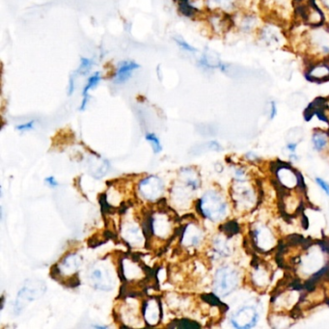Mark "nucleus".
<instances>
[{
  "label": "nucleus",
  "instance_id": "obj_7",
  "mask_svg": "<svg viewBox=\"0 0 329 329\" xmlns=\"http://www.w3.org/2000/svg\"><path fill=\"white\" fill-rule=\"evenodd\" d=\"M258 319L259 314L257 310L252 306H245L234 313L231 318V322L236 328L249 329L256 325Z\"/></svg>",
  "mask_w": 329,
  "mask_h": 329
},
{
  "label": "nucleus",
  "instance_id": "obj_16",
  "mask_svg": "<svg viewBox=\"0 0 329 329\" xmlns=\"http://www.w3.org/2000/svg\"><path fill=\"white\" fill-rule=\"evenodd\" d=\"M220 230L228 237H232L233 234L239 233L240 227H239V224L236 221H229V222L223 224L222 226H220Z\"/></svg>",
  "mask_w": 329,
  "mask_h": 329
},
{
  "label": "nucleus",
  "instance_id": "obj_14",
  "mask_svg": "<svg viewBox=\"0 0 329 329\" xmlns=\"http://www.w3.org/2000/svg\"><path fill=\"white\" fill-rule=\"evenodd\" d=\"M102 77L100 74L96 73L95 74L91 75L88 79V82L87 84L85 86L84 90H83V93H82V96H83V99H82V104H81V106H80V109L81 110H84L85 106H86V104H87V101H88V93L91 89L95 88L96 85L98 84L100 81H101Z\"/></svg>",
  "mask_w": 329,
  "mask_h": 329
},
{
  "label": "nucleus",
  "instance_id": "obj_17",
  "mask_svg": "<svg viewBox=\"0 0 329 329\" xmlns=\"http://www.w3.org/2000/svg\"><path fill=\"white\" fill-rule=\"evenodd\" d=\"M313 143H314L315 148L317 149L318 151H321L326 146L327 136L322 132H316L313 135Z\"/></svg>",
  "mask_w": 329,
  "mask_h": 329
},
{
  "label": "nucleus",
  "instance_id": "obj_24",
  "mask_svg": "<svg viewBox=\"0 0 329 329\" xmlns=\"http://www.w3.org/2000/svg\"><path fill=\"white\" fill-rule=\"evenodd\" d=\"M34 121H31V122H28L26 124H22V125H20L17 127V129L18 130H21V131H25V130H29V129H32L33 127H34Z\"/></svg>",
  "mask_w": 329,
  "mask_h": 329
},
{
  "label": "nucleus",
  "instance_id": "obj_2",
  "mask_svg": "<svg viewBox=\"0 0 329 329\" xmlns=\"http://www.w3.org/2000/svg\"><path fill=\"white\" fill-rule=\"evenodd\" d=\"M196 208L201 215L214 222L221 220L227 211L226 203L220 194L214 191L206 192L197 203Z\"/></svg>",
  "mask_w": 329,
  "mask_h": 329
},
{
  "label": "nucleus",
  "instance_id": "obj_25",
  "mask_svg": "<svg viewBox=\"0 0 329 329\" xmlns=\"http://www.w3.org/2000/svg\"><path fill=\"white\" fill-rule=\"evenodd\" d=\"M317 182H318V185L324 191V192L327 194V195H329V183L328 182H326V181H324L323 180H321V179H317Z\"/></svg>",
  "mask_w": 329,
  "mask_h": 329
},
{
  "label": "nucleus",
  "instance_id": "obj_21",
  "mask_svg": "<svg viewBox=\"0 0 329 329\" xmlns=\"http://www.w3.org/2000/svg\"><path fill=\"white\" fill-rule=\"evenodd\" d=\"M92 66V61L90 59L87 58H82L81 59V64L77 70L78 74H84L88 72V70L91 68Z\"/></svg>",
  "mask_w": 329,
  "mask_h": 329
},
{
  "label": "nucleus",
  "instance_id": "obj_15",
  "mask_svg": "<svg viewBox=\"0 0 329 329\" xmlns=\"http://www.w3.org/2000/svg\"><path fill=\"white\" fill-rule=\"evenodd\" d=\"M169 328H182V329H195L200 328L201 325L194 321L191 320L189 318H180V319H175L172 321L171 324H168Z\"/></svg>",
  "mask_w": 329,
  "mask_h": 329
},
{
  "label": "nucleus",
  "instance_id": "obj_9",
  "mask_svg": "<svg viewBox=\"0 0 329 329\" xmlns=\"http://www.w3.org/2000/svg\"><path fill=\"white\" fill-rule=\"evenodd\" d=\"M201 231L194 225L184 226L183 232L180 236V243L185 246H195L201 242Z\"/></svg>",
  "mask_w": 329,
  "mask_h": 329
},
{
  "label": "nucleus",
  "instance_id": "obj_10",
  "mask_svg": "<svg viewBox=\"0 0 329 329\" xmlns=\"http://www.w3.org/2000/svg\"><path fill=\"white\" fill-rule=\"evenodd\" d=\"M170 219L165 216V212H160L159 216L153 215L154 234L158 237H166L170 233Z\"/></svg>",
  "mask_w": 329,
  "mask_h": 329
},
{
  "label": "nucleus",
  "instance_id": "obj_20",
  "mask_svg": "<svg viewBox=\"0 0 329 329\" xmlns=\"http://www.w3.org/2000/svg\"><path fill=\"white\" fill-rule=\"evenodd\" d=\"M201 298L206 301L207 303H209L210 305H212V306H219V307H222V306H225L224 304H222V302L219 300V298L212 295V294H206V295H202Z\"/></svg>",
  "mask_w": 329,
  "mask_h": 329
},
{
  "label": "nucleus",
  "instance_id": "obj_29",
  "mask_svg": "<svg viewBox=\"0 0 329 329\" xmlns=\"http://www.w3.org/2000/svg\"><path fill=\"white\" fill-rule=\"evenodd\" d=\"M320 1H321V3L324 5L325 8L329 9V0H320Z\"/></svg>",
  "mask_w": 329,
  "mask_h": 329
},
{
  "label": "nucleus",
  "instance_id": "obj_3",
  "mask_svg": "<svg viewBox=\"0 0 329 329\" xmlns=\"http://www.w3.org/2000/svg\"><path fill=\"white\" fill-rule=\"evenodd\" d=\"M46 292V286L44 282L38 279H29L25 281L15 302L14 311L17 315L21 314V311L26 307L30 302L40 298Z\"/></svg>",
  "mask_w": 329,
  "mask_h": 329
},
{
  "label": "nucleus",
  "instance_id": "obj_13",
  "mask_svg": "<svg viewBox=\"0 0 329 329\" xmlns=\"http://www.w3.org/2000/svg\"><path fill=\"white\" fill-rule=\"evenodd\" d=\"M308 77L313 80L324 81L329 79V67L326 65L315 66L307 74Z\"/></svg>",
  "mask_w": 329,
  "mask_h": 329
},
{
  "label": "nucleus",
  "instance_id": "obj_12",
  "mask_svg": "<svg viewBox=\"0 0 329 329\" xmlns=\"http://www.w3.org/2000/svg\"><path fill=\"white\" fill-rule=\"evenodd\" d=\"M139 68H140V66L134 62H125V63L122 64V66L117 71L116 75H115V82L117 83L125 82L127 79L130 77L131 74Z\"/></svg>",
  "mask_w": 329,
  "mask_h": 329
},
{
  "label": "nucleus",
  "instance_id": "obj_18",
  "mask_svg": "<svg viewBox=\"0 0 329 329\" xmlns=\"http://www.w3.org/2000/svg\"><path fill=\"white\" fill-rule=\"evenodd\" d=\"M99 201H100V205H101V209H102V212H103V214H112L115 209L110 206L107 202V198H106V193L104 194H101L100 195V198H99Z\"/></svg>",
  "mask_w": 329,
  "mask_h": 329
},
{
  "label": "nucleus",
  "instance_id": "obj_5",
  "mask_svg": "<svg viewBox=\"0 0 329 329\" xmlns=\"http://www.w3.org/2000/svg\"><path fill=\"white\" fill-rule=\"evenodd\" d=\"M163 181L158 176H149L138 184V191L143 198L149 201H156L163 193Z\"/></svg>",
  "mask_w": 329,
  "mask_h": 329
},
{
  "label": "nucleus",
  "instance_id": "obj_27",
  "mask_svg": "<svg viewBox=\"0 0 329 329\" xmlns=\"http://www.w3.org/2000/svg\"><path fill=\"white\" fill-rule=\"evenodd\" d=\"M277 109H276V104L274 102H271V106H270V118L273 119L276 115Z\"/></svg>",
  "mask_w": 329,
  "mask_h": 329
},
{
  "label": "nucleus",
  "instance_id": "obj_19",
  "mask_svg": "<svg viewBox=\"0 0 329 329\" xmlns=\"http://www.w3.org/2000/svg\"><path fill=\"white\" fill-rule=\"evenodd\" d=\"M146 140L151 143L152 148L154 150L155 153H159L162 150V146L160 144L159 138L157 137L156 134L154 133H147L146 134Z\"/></svg>",
  "mask_w": 329,
  "mask_h": 329
},
{
  "label": "nucleus",
  "instance_id": "obj_22",
  "mask_svg": "<svg viewBox=\"0 0 329 329\" xmlns=\"http://www.w3.org/2000/svg\"><path fill=\"white\" fill-rule=\"evenodd\" d=\"M212 2L218 6L221 7L223 9H230L233 7V0H212Z\"/></svg>",
  "mask_w": 329,
  "mask_h": 329
},
{
  "label": "nucleus",
  "instance_id": "obj_11",
  "mask_svg": "<svg viewBox=\"0 0 329 329\" xmlns=\"http://www.w3.org/2000/svg\"><path fill=\"white\" fill-rule=\"evenodd\" d=\"M89 168L91 169V174L96 179H101L106 176L109 170V162L106 159H90Z\"/></svg>",
  "mask_w": 329,
  "mask_h": 329
},
{
  "label": "nucleus",
  "instance_id": "obj_28",
  "mask_svg": "<svg viewBox=\"0 0 329 329\" xmlns=\"http://www.w3.org/2000/svg\"><path fill=\"white\" fill-rule=\"evenodd\" d=\"M296 147H297V144H289L288 145V148L290 149L292 152H295Z\"/></svg>",
  "mask_w": 329,
  "mask_h": 329
},
{
  "label": "nucleus",
  "instance_id": "obj_23",
  "mask_svg": "<svg viewBox=\"0 0 329 329\" xmlns=\"http://www.w3.org/2000/svg\"><path fill=\"white\" fill-rule=\"evenodd\" d=\"M255 21L253 18H247L245 21L243 22V28L246 30H250L254 26Z\"/></svg>",
  "mask_w": 329,
  "mask_h": 329
},
{
  "label": "nucleus",
  "instance_id": "obj_4",
  "mask_svg": "<svg viewBox=\"0 0 329 329\" xmlns=\"http://www.w3.org/2000/svg\"><path fill=\"white\" fill-rule=\"evenodd\" d=\"M239 284V276L237 271L230 266H223L219 268L215 276L213 290L216 295L226 297L233 293Z\"/></svg>",
  "mask_w": 329,
  "mask_h": 329
},
{
  "label": "nucleus",
  "instance_id": "obj_1",
  "mask_svg": "<svg viewBox=\"0 0 329 329\" xmlns=\"http://www.w3.org/2000/svg\"><path fill=\"white\" fill-rule=\"evenodd\" d=\"M82 264V258L77 253H70L66 255L61 260L59 265H53L52 267V277L56 281L59 278H67L64 281L63 285L69 288H75L79 286L80 281L78 278L77 271Z\"/></svg>",
  "mask_w": 329,
  "mask_h": 329
},
{
  "label": "nucleus",
  "instance_id": "obj_8",
  "mask_svg": "<svg viewBox=\"0 0 329 329\" xmlns=\"http://www.w3.org/2000/svg\"><path fill=\"white\" fill-rule=\"evenodd\" d=\"M142 315L150 326H157L162 319L161 301L158 297H152L144 301Z\"/></svg>",
  "mask_w": 329,
  "mask_h": 329
},
{
  "label": "nucleus",
  "instance_id": "obj_6",
  "mask_svg": "<svg viewBox=\"0 0 329 329\" xmlns=\"http://www.w3.org/2000/svg\"><path fill=\"white\" fill-rule=\"evenodd\" d=\"M89 279L94 288L108 292L113 289L114 283L112 277L106 266L104 265H95L90 268Z\"/></svg>",
  "mask_w": 329,
  "mask_h": 329
},
{
  "label": "nucleus",
  "instance_id": "obj_26",
  "mask_svg": "<svg viewBox=\"0 0 329 329\" xmlns=\"http://www.w3.org/2000/svg\"><path fill=\"white\" fill-rule=\"evenodd\" d=\"M45 182L50 185V186H52V187H55V186H57L58 185V182H57V180H55V178L53 177V176H51V177H48L46 179H45Z\"/></svg>",
  "mask_w": 329,
  "mask_h": 329
}]
</instances>
